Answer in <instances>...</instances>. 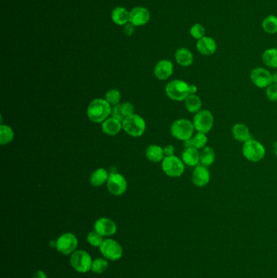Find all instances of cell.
<instances>
[{"label": "cell", "instance_id": "1", "mask_svg": "<svg viewBox=\"0 0 277 278\" xmlns=\"http://www.w3.org/2000/svg\"><path fill=\"white\" fill-rule=\"evenodd\" d=\"M198 92V87L195 85H190L183 80H172L166 85L165 93L171 100L182 102L190 94H194Z\"/></svg>", "mask_w": 277, "mask_h": 278}, {"label": "cell", "instance_id": "2", "mask_svg": "<svg viewBox=\"0 0 277 278\" xmlns=\"http://www.w3.org/2000/svg\"><path fill=\"white\" fill-rule=\"evenodd\" d=\"M111 105L104 98H94L87 108V116L94 123H103L111 115Z\"/></svg>", "mask_w": 277, "mask_h": 278}, {"label": "cell", "instance_id": "3", "mask_svg": "<svg viewBox=\"0 0 277 278\" xmlns=\"http://www.w3.org/2000/svg\"><path fill=\"white\" fill-rule=\"evenodd\" d=\"M194 131L195 129L193 122L186 118L177 119L171 124L170 127V132L172 137L183 142L192 139L194 135Z\"/></svg>", "mask_w": 277, "mask_h": 278}, {"label": "cell", "instance_id": "4", "mask_svg": "<svg viewBox=\"0 0 277 278\" xmlns=\"http://www.w3.org/2000/svg\"><path fill=\"white\" fill-rule=\"evenodd\" d=\"M242 154L247 161L252 163H257L263 161L265 157V146H263L260 141L251 139L243 143Z\"/></svg>", "mask_w": 277, "mask_h": 278}, {"label": "cell", "instance_id": "5", "mask_svg": "<svg viewBox=\"0 0 277 278\" xmlns=\"http://www.w3.org/2000/svg\"><path fill=\"white\" fill-rule=\"evenodd\" d=\"M146 128L147 124L144 119L135 113L122 122V129L131 137H141L146 131Z\"/></svg>", "mask_w": 277, "mask_h": 278}, {"label": "cell", "instance_id": "6", "mask_svg": "<svg viewBox=\"0 0 277 278\" xmlns=\"http://www.w3.org/2000/svg\"><path fill=\"white\" fill-rule=\"evenodd\" d=\"M214 116L212 112L208 109H202L193 116V126L195 131L208 135L214 126Z\"/></svg>", "mask_w": 277, "mask_h": 278}, {"label": "cell", "instance_id": "7", "mask_svg": "<svg viewBox=\"0 0 277 278\" xmlns=\"http://www.w3.org/2000/svg\"><path fill=\"white\" fill-rule=\"evenodd\" d=\"M162 169L170 178H180L183 175L186 164L177 156H165L162 161Z\"/></svg>", "mask_w": 277, "mask_h": 278}, {"label": "cell", "instance_id": "8", "mask_svg": "<svg viewBox=\"0 0 277 278\" xmlns=\"http://www.w3.org/2000/svg\"><path fill=\"white\" fill-rule=\"evenodd\" d=\"M92 263L93 260L89 253L82 250L75 251L70 258V264L72 268L81 274H85L91 270Z\"/></svg>", "mask_w": 277, "mask_h": 278}, {"label": "cell", "instance_id": "9", "mask_svg": "<svg viewBox=\"0 0 277 278\" xmlns=\"http://www.w3.org/2000/svg\"><path fill=\"white\" fill-rule=\"evenodd\" d=\"M56 248L60 253L68 255L73 253L78 245L77 237L72 232H65L56 240Z\"/></svg>", "mask_w": 277, "mask_h": 278}, {"label": "cell", "instance_id": "10", "mask_svg": "<svg viewBox=\"0 0 277 278\" xmlns=\"http://www.w3.org/2000/svg\"><path fill=\"white\" fill-rule=\"evenodd\" d=\"M107 187L109 193L115 196H121L126 193L128 188V183L126 178L119 173H111L107 182Z\"/></svg>", "mask_w": 277, "mask_h": 278}, {"label": "cell", "instance_id": "11", "mask_svg": "<svg viewBox=\"0 0 277 278\" xmlns=\"http://www.w3.org/2000/svg\"><path fill=\"white\" fill-rule=\"evenodd\" d=\"M99 249L104 258L111 261L118 260L123 255V248L119 242L113 239L104 240Z\"/></svg>", "mask_w": 277, "mask_h": 278}, {"label": "cell", "instance_id": "12", "mask_svg": "<svg viewBox=\"0 0 277 278\" xmlns=\"http://www.w3.org/2000/svg\"><path fill=\"white\" fill-rule=\"evenodd\" d=\"M251 80L256 87L266 89L273 84V73L265 68H255L251 72Z\"/></svg>", "mask_w": 277, "mask_h": 278}, {"label": "cell", "instance_id": "13", "mask_svg": "<svg viewBox=\"0 0 277 278\" xmlns=\"http://www.w3.org/2000/svg\"><path fill=\"white\" fill-rule=\"evenodd\" d=\"M191 180L195 186L203 188L207 186L211 180V173L208 167L198 164L192 173Z\"/></svg>", "mask_w": 277, "mask_h": 278}, {"label": "cell", "instance_id": "14", "mask_svg": "<svg viewBox=\"0 0 277 278\" xmlns=\"http://www.w3.org/2000/svg\"><path fill=\"white\" fill-rule=\"evenodd\" d=\"M94 231L104 237H109L115 234L117 231L116 224L111 219L101 217L94 223Z\"/></svg>", "mask_w": 277, "mask_h": 278}, {"label": "cell", "instance_id": "15", "mask_svg": "<svg viewBox=\"0 0 277 278\" xmlns=\"http://www.w3.org/2000/svg\"><path fill=\"white\" fill-rule=\"evenodd\" d=\"M150 13L144 7H136L129 12V23L134 26L144 25L149 22Z\"/></svg>", "mask_w": 277, "mask_h": 278}, {"label": "cell", "instance_id": "16", "mask_svg": "<svg viewBox=\"0 0 277 278\" xmlns=\"http://www.w3.org/2000/svg\"><path fill=\"white\" fill-rule=\"evenodd\" d=\"M173 64L169 60H159L154 68V74L159 81H165L173 73Z\"/></svg>", "mask_w": 277, "mask_h": 278}, {"label": "cell", "instance_id": "17", "mask_svg": "<svg viewBox=\"0 0 277 278\" xmlns=\"http://www.w3.org/2000/svg\"><path fill=\"white\" fill-rule=\"evenodd\" d=\"M196 48L198 52L205 56L214 55L216 52L217 44L213 38L209 36L203 37L196 44Z\"/></svg>", "mask_w": 277, "mask_h": 278}, {"label": "cell", "instance_id": "18", "mask_svg": "<svg viewBox=\"0 0 277 278\" xmlns=\"http://www.w3.org/2000/svg\"><path fill=\"white\" fill-rule=\"evenodd\" d=\"M135 112L134 106L130 103H119L111 109V116L123 122L126 118L133 115Z\"/></svg>", "mask_w": 277, "mask_h": 278}, {"label": "cell", "instance_id": "19", "mask_svg": "<svg viewBox=\"0 0 277 278\" xmlns=\"http://www.w3.org/2000/svg\"><path fill=\"white\" fill-rule=\"evenodd\" d=\"M232 135L236 141L243 143L252 139L251 130L243 123H236L232 128Z\"/></svg>", "mask_w": 277, "mask_h": 278}, {"label": "cell", "instance_id": "20", "mask_svg": "<svg viewBox=\"0 0 277 278\" xmlns=\"http://www.w3.org/2000/svg\"><path fill=\"white\" fill-rule=\"evenodd\" d=\"M181 160L186 165L195 168L200 163V152L194 147L186 148L181 155Z\"/></svg>", "mask_w": 277, "mask_h": 278}, {"label": "cell", "instance_id": "21", "mask_svg": "<svg viewBox=\"0 0 277 278\" xmlns=\"http://www.w3.org/2000/svg\"><path fill=\"white\" fill-rule=\"evenodd\" d=\"M122 129V122L116 118L111 116L102 123V130L105 135L109 136H115L121 132Z\"/></svg>", "mask_w": 277, "mask_h": 278}, {"label": "cell", "instance_id": "22", "mask_svg": "<svg viewBox=\"0 0 277 278\" xmlns=\"http://www.w3.org/2000/svg\"><path fill=\"white\" fill-rule=\"evenodd\" d=\"M175 60L181 67H189L193 63V53L188 48H179L175 52Z\"/></svg>", "mask_w": 277, "mask_h": 278}, {"label": "cell", "instance_id": "23", "mask_svg": "<svg viewBox=\"0 0 277 278\" xmlns=\"http://www.w3.org/2000/svg\"><path fill=\"white\" fill-rule=\"evenodd\" d=\"M146 156L149 161H151L153 163L162 162L165 157L164 148L156 144L149 145L146 150Z\"/></svg>", "mask_w": 277, "mask_h": 278}, {"label": "cell", "instance_id": "24", "mask_svg": "<svg viewBox=\"0 0 277 278\" xmlns=\"http://www.w3.org/2000/svg\"><path fill=\"white\" fill-rule=\"evenodd\" d=\"M111 19L118 25H126L129 22V12L123 7H116L111 12Z\"/></svg>", "mask_w": 277, "mask_h": 278}, {"label": "cell", "instance_id": "25", "mask_svg": "<svg viewBox=\"0 0 277 278\" xmlns=\"http://www.w3.org/2000/svg\"><path fill=\"white\" fill-rule=\"evenodd\" d=\"M185 107H186V110L188 111L189 113L195 114V113H198L199 111L202 110L203 102H202L200 97L197 95L196 93L190 94L185 100Z\"/></svg>", "mask_w": 277, "mask_h": 278}, {"label": "cell", "instance_id": "26", "mask_svg": "<svg viewBox=\"0 0 277 278\" xmlns=\"http://www.w3.org/2000/svg\"><path fill=\"white\" fill-rule=\"evenodd\" d=\"M109 174L107 173V171L104 168H99L92 173L89 178V183L93 186L100 187L107 182Z\"/></svg>", "mask_w": 277, "mask_h": 278}, {"label": "cell", "instance_id": "27", "mask_svg": "<svg viewBox=\"0 0 277 278\" xmlns=\"http://www.w3.org/2000/svg\"><path fill=\"white\" fill-rule=\"evenodd\" d=\"M262 61L267 67L277 69V48H268L264 50Z\"/></svg>", "mask_w": 277, "mask_h": 278}, {"label": "cell", "instance_id": "28", "mask_svg": "<svg viewBox=\"0 0 277 278\" xmlns=\"http://www.w3.org/2000/svg\"><path fill=\"white\" fill-rule=\"evenodd\" d=\"M215 161V153L214 149L211 146H206L200 152V164L210 167Z\"/></svg>", "mask_w": 277, "mask_h": 278}, {"label": "cell", "instance_id": "29", "mask_svg": "<svg viewBox=\"0 0 277 278\" xmlns=\"http://www.w3.org/2000/svg\"><path fill=\"white\" fill-rule=\"evenodd\" d=\"M262 27L268 34H277V17L275 15H269L262 22Z\"/></svg>", "mask_w": 277, "mask_h": 278}, {"label": "cell", "instance_id": "30", "mask_svg": "<svg viewBox=\"0 0 277 278\" xmlns=\"http://www.w3.org/2000/svg\"><path fill=\"white\" fill-rule=\"evenodd\" d=\"M14 139V131L12 128L8 125H0V143L1 145H6V144L12 142Z\"/></svg>", "mask_w": 277, "mask_h": 278}, {"label": "cell", "instance_id": "31", "mask_svg": "<svg viewBox=\"0 0 277 278\" xmlns=\"http://www.w3.org/2000/svg\"><path fill=\"white\" fill-rule=\"evenodd\" d=\"M208 141V136L203 133L197 132L196 135H193L192 139H191L192 147H194L198 150H203L204 147H206Z\"/></svg>", "mask_w": 277, "mask_h": 278}, {"label": "cell", "instance_id": "32", "mask_svg": "<svg viewBox=\"0 0 277 278\" xmlns=\"http://www.w3.org/2000/svg\"><path fill=\"white\" fill-rule=\"evenodd\" d=\"M108 268V262L104 258H98L93 260L91 270L93 273L97 274H101L106 271Z\"/></svg>", "mask_w": 277, "mask_h": 278}, {"label": "cell", "instance_id": "33", "mask_svg": "<svg viewBox=\"0 0 277 278\" xmlns=\"http://www.w3.org/2000/svg\"><path fill=\"white\" fill-rule=\"evenodd\" d=\"M105 99L110 105L116 106L120 103L121 99V93L118 90L111 89L107 92Z\"/></svg>", "mask_w": 277, "mask_h": 278}, {"label": "cell", "instance_id": "34", "mask_svg": "<svg viewBox=\"0 0 277 278\" xmlns=\"http://www.w3.org/2000/svg\"><path fill=\"white\" fill-rule=\"evenodd\" d=\"M190 34L193 39H196L197 41L199 39H203V37L206 36L205 27L203 24L199 23H196L191 26L190 29Z\"/></svg>", "mask_w": 277, "mask_h": 278}, {"label": "cell", "instance_id": "35", "mask_svg": "<svg viewBox=\"0 0 277 278\" xmlns=\"http://www.w3.org/2000/svg\"><path fill=\"white\" fill-rule=\"evenodd\" d=\"M87 241L93 247H100L104 241V236L99 234V232L95 231H92V232H89V234L87 236Z\"/></svg>", "mask_w": 277, "mask_h": 278}, {"label": "cell", "instance_id": "36", "mask_svg": "<svg viewBox=\"0 0 277 278\" xmlns=\"http://www.w3.org/2000/svg\"><path fill=\"white\" fill-rule=\"evenodd\" d=\"M266 96L271 102H277V84L273 83L266 88Z\"/></svg>", "mask_w": 277, "mask_h": 278}, {"label": "cell", "instance_id": "37", "mask_svg": "<svg viewBox=\"0 0 277 278\" xmlns=\"http://www.w3.org/2000/svg\"><path fill=\"white\" fill-rule=\"evenodd\" d=\"M176 149L172 145H167L164 147V155L165 156H175Z\"/></svg>", "mask_w": 277, "mask_h": 278}, {"label": "cell", "instance_id": "38", "mask_svg": "<svg viewBox=\"0 0 277 278\" xmlns=\"http://www.w3.org/2000/svg\"><path fill=\"white\" fill-rule=\"evenodd\" d=\"M134 31H135V26H134L133 24L129 23V22H128V24H126V26L124 28L125 34H127L128 36H130V35L133 34Z\"/></svg>", "mask_w": 277, "mask_h": 278}, {"label": "cell", "instance_id": "39", "mask_svg": "<svg viewBox=\"0 0 277 278\" xmlns=\"http://www.w3.org/2000/svg\"><path fill=\"white\" fill-rule=\"evenodd\" d=\"M33 278H47V277H46V274H45L43 271L39 270V271H37L36 273L34 274Z\"/></svg>", "mask_w": 277, "mask_h": 278}, {"label": "cell", "instance_id": "40", "mask_svg": "<svg viewBox=\"0 0 277 278\" xmlns=\"http://www.w3.org/2000/svg\"><path fill=\"white\" fill-rule=\"evenodd\" d=\"M273 83L277 84V71L273 73Z\"/></svg>", "mask_w": 277, "mask_h": 278}, {"label": "cell", "instance_id": "41", "mask_svg": "<svg viewBox=\"0 0 277 278\" xmlns=\"http://www.w3.org/2000/svg\"><path fill=\"white\" fill-rule=\"evenodd\" d=\"M273 149L274 155H275L276 156H277V141H275V142L273 143Z\"/></svg>", "mask_w": 277, "mask_h": 278}]
</instances>
